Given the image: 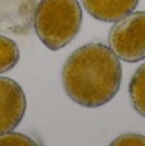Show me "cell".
Wrapping results in <instances>:
<instances>
[{
	"mask_svg": "<svg viewBox=\"0 0 145 146\" xmlns=\"http://www.w3.org/2000/svg\"><path fill=\"white\" fill-rule=\"evenodd\" d=\"M122 81L120 58L102 42H90L74 50L62 69L67 96L85 108H99L118 92Z\"/></svg>",
	"mask_w": 145,
	"mask_h": 146,
	"instance_id": "1",
	"label": "cell"
},
{
	"mask_svg": "<svg viewBox=\"0 0 145 146\" xmlns=\"http://www.w3.org/2000/svg\"><path fill=\"white\" fill-rule=\"evenodd\" d=\"M82 9L77 0H41L35 13V31L51 51L67 46L80 32Z\"/></svg>",
	"mask_w": 145,
	"mask_h": 146,
	"instance_id": "2",
	"label": "cell"
},
{
	"mask_svg": "<svg viewBox=\"0 0 145 146\" xmlns=\"http://www.w3.org/2000/svg\"><path fill=\"white\" fill-rule=\"evenodd\" d=\"M112 51L127 63L145 59V12L130 13L117 21L108 36Z\"/></svg>",
	"mask_w": 145,
	"mask_h": 146,
	"instance_id": "3",
	"label": "cell"
},
{
	"mask_svg": "<svg viewBox=\"0 0 145 146\" xmlns=\"http://www.w3.org/2000/svg\"><path fill=\"white\" fill-rule=\"evenodd\" d=\"M26 96L19 83L0 77V135L13 131L26 113Z\"/></svg>",
	"mask_w": 145,
	"mask_h": 146,
	"instance_id": "4",
	"label": "cell"
},
{
	"mask_svg": "<svg viewBox=\"0 0 145 146\" xmlns=\"http://www.w3.org/2000/svg\"><path fill=\"white\" fill-rule=\"evenodd\" d=\"M37 0H0V32L26 35L31 31Z\"/></svg>",
	"mask_w": 145,
	"mask_h": 146,
	"instance_id": "5",
	"label": "cell"
},
{
	"mask_svg": "<svg viewBox=\"0 0 145 146\" xmlns=\"http://www.w3.org/2000/svg\"><path fill=\"white\" fill-rule=\"evenodd\" d=\"M91 17L102 22H116L135 10L139 0H81Z\"/></svg>",
	"mask_w": 145,
	"mask_h": 146,
	"instance_id": "6",
	"label": "cell"
},
{
	"mask_svg": "<svg viewBox=\"0 0 145 146\" xmlns=\"http://www.w3.org/2000/svg\"><path fill=\"white\" fill-rule=\"evenodd\" d=\"M128 95L132 108L145 118V63L134 73L128 87Z\"/></svg>",
	"mask_w": 145,
	"mask_h": 146,
	"instance_id": "7",
	"label": "cell"
},
{
	"mask_svg": "<svg viewBox=\"0 0 145 146\" xmlns=\"http://www.w3.org/2000/svg\"><path fill=\"white\" fill-rule=\"evenodd\" d=\"M19 60V49L13 40L0 35V74L14 68Z\"/></svg>",
	"mask_w": 145,
	"mask_h": 146,
	"instance_id": "8",
	"label": "cell"
},
{
	"mask_svg": "<svg viewBox=\"0 0 145 146\" xmlns=\"http://www.w3.org/2000/svg\"><path fill=\"white\" fill-rule=\"evenodd\" d=\"M31 146L35 145V141L30 139V137L25 136L22 133H15V132H7L4 135H0V146Z\"/></svg>",
	"mask_w": 145,
	"mask_h": 146,
	"instance_id": "9",
	"label": "cell"
},
{
	"mask_svg": "<svg viewBox=\"0 0 145 146\" xmlns=\"http://www.w3.org/2000/svg\"><path fill=\"white\" fill-rule=\"evenodd\" d=\"M112 145H145V136L139 133H126L117 137Z\"/></svg>",
	"mask_w": 145,
	"mask_h": 146,
	"instance_id": "10",
	"label": "cell"
}]
</instances>
